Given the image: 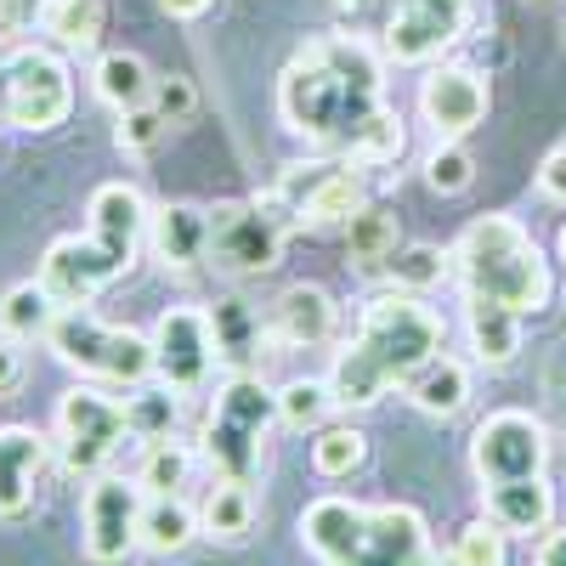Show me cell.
<instances>
[{
	"label": "cell",
	"mask_w": 566,
	"mask_h": 566,
	"mask_svg": "<svg viewBox=\"0 0 566 566\" xmlns=\"http://www.w3.org/2000/svg\"><path fill=\"white\" fill-rule=\"evenodd\" d=\"M277 114L306 148L352 159L357 142L391 114L386 57L363 34H312L277 80Z\"/></svg>",
	"instance_id": "6da1fadb"
},
{
	"label": "cell",
	"mask_w": 566,
	"mask_h": 566,
	"mask_svg": "<svg viewBox=\"0 0 566 566\" xmlns=\"http://www.w3.org/2000/svg\"><path fill=\"white\" fill-rule=\"evenodd\" d=\"M448 323L413 301V295H374L363 306L357 340L335 357L328 368V391H335V408H374L391 386H408L413 374L442 352Z\"/></svg>",
	"instance_id": "7a4b0ae2"
},
{
	"label": "cell",
	"mask_w": 566,
	"mask_h": 566,
	"mask_svg": "<svg viewBox=\"0 0 566 566\" xmlns=\"http://www.w3.org/2000/svg\"><path fill=\"white\" fill-rule=\"evenodd\" d=\"M85 232L74 239H57L52 250L40 255V283L57 295V306H91L108 283H119L142 244H148V199L142 187L130 181H103L91 193V210H85Z\"/></svg>",
	"instance_id": "3957f363"
},
{
	"label": "cell",
	"mask_w": 566,
	"mask_h": 566,
	"mask_svg": "<svg viewBox=\"0 0 566 566\" xmlns=\"http://www.w3.org/2000/svg\"><path fill=\"white\" fill-rule=\"evenodd\" d=\"M301 538L323 566H437L431 527L413 504H352L328 493L301 510Z\"/></svg>",
	"instance_id": "277c9868"
},
{
	"label": "cell",
	"mask_w": 566,
	"mask_h": 566,
	"mask_svg": "<svg viewBox=\"0 0 566 566\" xmlns=\"http://www.w3.org/2000/svg\"><path fill=\"white\" fill-rule=\"evenodd\" d=\"M448 261H453L464 301H493V306H510L527 317V312H544L555 295L549 261L515 216H476L453 239Z\"/></svg>",
	"instance_id": "5b68a950"
},
{
	"label": "cell",
	"mask_w": 566,
	"mask_h": 566,
	"mask_svg": "<svg viewBox=\"0 0 566 566\" xmlns=\"http://www.w3.org/2000/svg\"><path fill=\"white\" fill-rule=\"evenodd\" d=\"M277 424V391L261 380V374H232V380L216 391V408L205 419L199 437V459L216 470L221 482H255L261 470V442Z\"/></svg>",
	"instance_id": "8992f818"
},
{
	"label": "cell",
	"mask_w": 566,
	"mask_h": 566,
	"mask_svg": "<svg viewBox=\"0 0 566 566\" xmlns=\"http://www.w3.org/2000/svg\"><path fill=\"white\" fill-rule=\"evenodd\" d=\"M45 346H52V357L63 368L85 374V380H114V386H148L154 380V335L103 323L85 306H63Z\"/></svg>",
	"instance_id": "52a82bcc"
},
{
	"label": "cell",
	"mask_w": 566,
	"mask_h": 566,
	"mask_svg": "<svg viewBox=\"0 0 566 566\" xmlns=\"http://www.w3.org/2000/svg\"><path fill=\"white\" fill-rule=\"evenodd\" d=\"M74 114V74L52 45H12L0 63V125L45 136Z\"/></svg>",
	"instance_id": "ba28073f"
},
{
	"label": "cell",
	"mask_w": 566,
	"mask_h": 566,
	"mask_svg": "<svg viewBox=\"0 0 566 566\" xmlns=\"http://www.w3.org/2000/svg\"><path fill=\"white\" fill-rule=\"evenodd\" d=\"M266 205L290 221V227L328 232V227H346L357 210H368V187H363L357 165L323 154V159L283 165V176L266 187Z\"/></svg>",
	"instance_id": "9c48e42d"
},
{
	"label": "cell",
	"mask_w": 566,
	"mask_h": 566,
	"mask_svg": "<svg viewBox=\"0 0 566 566\" xmlns=\"http://www.w3.org/2000/svg\"><path fill=\"white\" fill-rule=\"evenodd\" d=\"M125 437H130L125 402L103 397L97 386H74L57 397V464L74 482H97Z\"/></svg>",
	"instance_id": "30bf717a"
},
{
	"label": "cell",
	"mask_w": 566,
	"mask_h": 566,
	"mask_svg": "<svg viewBox=\"0 0 566 566\" xmlns=\"http://www.w3.org/2000/svg\"><path fill=\"white\" fill-rule=\"evenodd\" d=\"M290 221H283L266 193L261 199H227L210 210V266L227 277H261L283 261Z\"/></svg>",
	"instance_id": "8fae6325"
},
{
	"label": "cell",
	"mask_w": 566,
	"mask_h": 566,
	"mask_svg": "<svg viewBox=\"0 0 566 566\" xmlns=\"http://www.w3.org/2000/svg\"><path fill=\"white\" fill-rule=\"evenodd\" d=\"M221 363L216 346V323L199 306H165L154 323V374L159 386H170L176 397H199L210 386V374Z\"/></svg>",
	"instance_id": "7c38bea8"
},
{
	"label": "cell",
	"mask_w": 566,
	"mask_h": 566,
	"mask_svg": "<svg viewBox=\"0 0 566 566\" xmlns=\"http://www.w3.org/2000/svg\"><path fill=\"white\" fill-rule=\"evenodd\" d=\"M544 464H549V431L533 413H522V408L488 413L476 424V437H470V470H476L482 488L544 476Z\"/></svg>",
	"instance_id": "4fadbf2b"
},
{
	"label": "cell",
	"mask_w": 566,
	"mask_h": 566,
	"mask_svg": "<svg viewBox=\"0 0 566 566\" xmlns=\"http://www.w3.org/2000/svg\"><path fill=\"white\" fill-rule=\"evenodd\" d=\"M476 0H391L386 18V57L402 69L437 63L453 40H464Z\"/></svg>",
	"instance_id": "5bb4252c"
},
{
	"label": "cell",
	"mask_w": 566,
	"mask_h": 566,
	"mask_svg": "<svg viewBox=\"0 0 566 566\" xmlns=\"http://www.w3.org/2000/svg\"><path fill=\"white\" fill-rule=\"evenodd\" d=\"M142 482H119V476H97L85 482V555L97 566H119L136 544H142Z\"/></svg>",
	"instance_id": "9a60e30c"
},
{
	"label": "cell",
	"mask_w": 566,
	"mask_h": 566,
	"mask_svg": "<svg viewBox=\"0 0 566 566\" xmlns=\"http://www.w3.org/2000/svg\"><path fill=\"white\" fill-rule=\"evenodd\" d=\"M419 114L437 130V142H459L464 130H476L488 119V80L476 69H431L419 80Z\"/></svg>",
	"instance_id": "2e32d148"
},
{
	"label": "cell",
	"mask_w": 566,
	"mask_h": 566,
	"mask_svg": "<svg viewBox=\"0 0 566 566\" xmlns=\"http://www.w3.org/2000/svg\"><path fill=\"white\" fill-rule=\"evenodd\" d=\"M340 306L323 283H290L272 306H266V346L283 352H306V346H328L335 340Z\"/></svg>",
	"instance_id": "e0dca14e"
},
{
	"label": "cell",
	"mask_w": 566,
	"mask_h": 566,
	"mask_svg": "<svg viewBox=\"0 0 566 566\" xmlns=\"http://www.w3.org/2000/svg\"><path fill=\"white\" fill-rule=\"evenodd\" d=\"M52 464V442L34 424H0V522H18Z\"/></svg>",
	"instance_id": "ac0fdd59"
},
{
	"label": "cell",
	"mask_w": 566,
	"mask_h": 566,
	"mask_svg": "<svg viewBox=\"0 0 566 566\" xmlns=\"http://www.w3.org/2000/svg\"><path fill=\"white\" fill-rule=\"evenodd\" d=\"M148 250L165 272H193L199 261H210V210L159 205L148 216Z\"/></svg>",
	"instance_id": "d6986e66"
},
{
	"label": "cell",
	"mask_w": 566,
	"mask_h": 566,
	"mask_svg": "<svg viewBox=\"0 0 566 566\" xmlns=\"http://www.w3.org/2000/svg\"><path fill=\"white\" fill-rule=\"evenodd\" d=\"M482 504H488V522H499L504 533H549L555 522V493L544 476H522V482H493L482 488Z\"/></svg>",
	"instance_id": "ffe728a7"
},
{
	"label": "cell",
	"mask_w": 566,
	"mask_h": 566,
	"mask_svg": "<svg viewBox=\"0 0 566 566\" xmlns=\"http://www.w3.org/2000/svg\"><path fill=\"white\" fill-rule=\"evenodd\" d=\"M464 328H470V352H476V363L488 368H504L515 363V352H522V312L510 306H493V301H464Z\"/></svg>",
	"instance_id": "44dd1931"
},
{
	"label": "cell",
	"mask_w": 566,
	"mask_h": 566,
	"mask_svg": "<svg viewBox=\"0 0 566 566\" xmlns=\"http://www.w3.org/2000/svg\"><path fill=\"white\" fill-rule=\"evenodd\" d=\"M408 402L419 413H431V419H453L464 402H470V368L459 357H431L413 380H408Z\"/></svg>",
	"instance_id": "7402d4cb"
},
{
	"label": "cell",
	"mask_w": 566,
	"mask_h": 566,
	"mask_svg": "<svg viewBox=\"0 0 566 566\" xmlns=\"http://www.w3.org/2000/svg\"><path fill=\"white\" fill-rule=\"evenodd\" d=\"M57 295L45 290L40 277H29V283H12L7 295H0V335L7 340H45L52 335V323H57Z\"/></svg>",
	"instance_id": "603a6c76"
},
{
	"label": "cell",
	"mask_w": 566,
	"mask_h": 566,
	"mask_svg": "<svg viewBox=\"0 0 566 566\" xmlns=\"http://www.w3.org/2000/svg\"><path fill=\"white\" fill-rule=\"evenodd\" d=\"M103 0H52V7L40 12V34H52V45H63V52L74 57H91L103 45Z\"/></svg>",
	"instance_id": "cb8c5ba5"
},
{
	"label": "cell",
	"mask_w": 566,
	"mask_h": 566,
	"mask_svg": "<svg viewBox=\"0 0 566 566\" xmlns=\"http://www.w3.org/2000/svg\"><path fill=\"white\" fill-rule=\"evenodd\" d=\"M193 538H199V515L181 504V493H148V504H142V549L181 555Z\"/></svg>",
	"instance_id": "d4e9b609"
},
{
	"label": "cell",
	"mask_w": 566,
	"mask_h": 566,
	"mask_svg": "<svg viewBox=\"0 0 566 566\" xmlns=\"http://www.w3.org/2000/svg\"><path fill=\"white\" fill-rule=\"evenodd\" d=\"M91 91L119 114V108H136V103L154 97V74H148V63H142L136 52H103L97 69H91Z\"/></svg>",
	"instance_id": "484cf974"
},
{
	"label": "cell",
	"mask_w": 566,
	"mask_h": 566,
	"mask_svg": "<svg viewBox=\"0 0 566 566\" xmlns=\"http://www.w3.org/2000/svg\"><path fill=\"white\" fill-rule=\"evenodd\" d=\"M210 323H216V346H221L227 363H244V357H255L266 346V317L250 301H221L210 312Z\"/></svg>",
	"instance_id": "4316f807"
},
{
	"label": "cell",
	"mask_w": 566,
	"mask_h": 566,
	"mask_svg": "<svg viewBox=\"0 0 566 566\" xmlns=\"http://www.w3.org/2000/svg\"><path fill=\"white\" fill-rule=\"evenodd\" d=\"M250 522H255V499H250L244 482H221V488H210V499H205V510H199V533H205V538L232 544V538H244V533H250Z\"/></svg>",
	"instance_id": "83f0119b"
},
{
	"label": "cell",
	"mask_w": 566,
	"mask_h": 566,
	"mask_svg": "<svg viewBox=\"0 0 566 566\" xmlns=\"http://www.w3.org/2000/svg\"><path fill=\"white\" fill-rule=\"evenodd\" d=\"M176 413H181V397H176L170 386H136V397H125L130 437H142V442L176 437Z\"/></svg>",
	"instance_id": "f1b7e54d"
},
{
	"label": "cell",
	"mask_w": 566,
	"mask_h": 566,
	"mask_svg": "<svg viewBox=\"0 0 566 566\" xmlns=\"http://www.w3.org/2000/svg\"><path fill=\"white\" fill-rule=\"evenodd\" d=\"M363 459H368V437L357 431V424H323L317 442H312V470H317V476H328V482H340V476H352V470H363Z\"/></svg>",
	"instance_id": "f546056e"
},
{
	"label": "cell",
	"mask_w": 566,
	"mask_h": 566,
	"mask_svg": "<svg viewBox=\"0 0 566 566\" xmlns=\"http://www.w3.org/2000/svg\"><path fill=\"white\" fill-rule=\"evenodd\" d=\"M193 459H199V448H187L176 437L148 442V459H142V470H136L142 493H181L187 476H193Z\"/></svg>",
	"instance_id": "4dcf8cb0"
},
{
	"label": "cell",
	"mask_w": 566,
	"mask_h": 566,
	"mask_svg": "<svg viewBox=\"0 0 566 566\" xmlns=\"http://www.w3.org/2000/svg\"><path fill=\"white\" fill-rule=\"evenodd\" d=\"M397 250V216H386V210H357L352 221H346V255L357 261V266H386V255Z\"/></svg>",
	"instance_id": "1f68e13d"
},
{
	"label": "cell",
	"mask_w": 566,
	"mask_h": 566,
	"mask_svg": "<svg viewBox=\"0 0 566 566\" xmlns=\"http://www.w3.org/2000/svg\"><path fill=\"white\" fill-rule=\"evenodd\" d=\"M386 272H391V283L397 290H431V283H442V277H453V261H448V250H437V244H397L391 255H386Z\"/></svg>",
	"instance_id": "d6a6232c"
},
{
	"label": "cell",
	"mask_w": 566,
	"mask_h": 566,
	"mask_svg": "<svg viewBox=\"0 0 566 566\" xmlns=\"http://www.w3.org/2000/svg\"><path fill=\"white\" fill-rule=\"evenodd\" d=\"M328 413H335V391H328V380H290L277 391V419L290 424V431H317Z\"/></svg>",
	"instance_id": "836d02e7"
},
{
	"label": "cell",
	"mask_w": 566,
	"mask_h": 566,
	"mask_svg": "<svg viewBox=\"0 0 566 566\" xmlns=\"http://www.w3.org/2000/svg\"><path fill=\"white\" fill-rule=\"evenodd\" d=\"M448 560H459V566H504V560H510V533L482 515V522L459 527V538H453V555H448Z\"/></svg>",
	"instance_id": "e575fe53"
},
{
	"label": "cell",
	"mask_w": 566,
	"mask_h": 566,
	"mask_svg": "<svg viewBox=\"0 0 566 566\" xmlns=\"http://www.w3.org/2000/svg\"><path fill=\"white\" fill-rule=\"evenodd\" d=\"M165 130H170V119H165L154 103L119 108V119H114V148H119V154H154Z\"/></svg>",
	"instance_id": "d590c367"
},
{
	"label": "cell",
	"mask_w": 566,
	"mask_h": 566,
	"mask_svg": "<svg viewBox=\"0 0 566 566\" xmlns=\"http://www.w3.org/2000/svg\"><path fill=\"white\" fill-rule=\"evenodd\" d=\"M424 181H431V193H464V187L476 181V159H470L459 142H437L431 159H424Z\"/></svg>",
	"instance_id": "8d00e7d4"
},
{
	"label": "cell",
	"mask_w": 566,
	"mask_h": 566,
	"mask_svg": "<svg viewBox=\"0 0 566 566\" xmlns=\"http://www.w3.org/2000/svg\"><path fill=\"white\" fill-rule=\"evenodd\" d=\"M170 125H181V119H193L199 114V91H193V80L187 74H165V80H154V97H148Z\"/></svg>",
	"instance_id": "74e56055"
},
{
	"label": "cell",
	"mask_w": 566,
	"mask_h": 566,
	"mask_svg": "<svg viewBox=\"0 0 566 566\" xmlns=\"http://www.w3.org/2000/svg\"><path fill=\"white\" fill-rule=\"evenodd\" d=\"M538 193L555 199V205H566V148H549V154H544V165H538Z\"/></svg>",
	"instance_id": "f35d334b"
},
{
	"label": "cell",
	"mask_w": 566,
	"mask_h": 566,
	"mask_svg": "<svg viewBox=\"0 0 566 566\" xmlns=\"http://www.w3.org/2000/svg\"><path fill=\"white\" fill-rule=\"evenodd\" d=\"M45 7H52V0H0V34H18V29L40 23Z\"/></svg>",
	"instance_id": "ab89813d"
},
{
	"label": "cell",
	"mask_w": 566,
	"mask_h": 566,
	"mask_svg": "<svg viewBox=\"0 0 566 566\" xmlns=\"http://www.w3.org/2000/svg\"><path fill=\"white\" fill-rule=\"evenodd\" d=\"M18 386H23V352H18V340L0 335V397H12Z\"/></svg>",
	"instance_id": "60d3db41"
},
{
	"label": "cell",
	"mask_w": 566,
	"mask_h": 566,
	"mask_svg": "<svg viewBox=\"0 0 566 566\" xmlns=\"http://www.w3.org/2000/svg\"><path fill=\"white\" fill-rule=\"evenodd\" d=\"M159 12H165V18H176V23H193V18H205V12H210V0H159Z\"/></svg>",
	"instance_id": "b9f144b4"
},
{
	"label": "cell",
	"mask_w": 566,
	"mask_h": 566,
	"mask_svg": "<svg viewBox=\"0 0 566 566\" xmlns=\"http://www.w3.org/2000/svg\"><path fill=\"white\" fill-rule=\"evenodd\" d=\"M533 566H566V527L538 544V560H533Z\"/></svg>",
	"instance_id": "7bdbcfd3"
},
{
	"label": "cell",
	"mask_w": 566,
	"mask_h": 566,
	"mask_svg": "<svg viewBox=\"0 0 566 566\" xmlns=\"http://www.w3.org/2000/svg\"><path fill=\"white\" fill-rule=\"evenodd\" d=\"M340 7H346V12H368V7H374V0H340Z\"/></svg>",
	"instance_id": "ee69618b"
},
{
	"label": "cell",
	"mask_w": 566,
	"mask_h": 566,
	"mask_svg": "<svg viewBox=\"0 0 566 566\" xmlns=\"http://www.w3.org/2000/svg\"><path fill=\"white\" fill-rule=\"evenodd\" d=\"M555 250H560V261H566V227H560V239H555Z\"/></svg>",
	"instance_id": "f6af8a7d"
},
{
	"label": "cell",
	"mask_w": 566,
	"mask_h": 566,
	"mask_svg": "<svg viewBox=\"0 0 566 566\" xmlns=\"http://www.w3.org/2000/svg\"><path fill=\"white\" fill-rule=\"evenodd\" d=\"M0 63H7V52H0Z\"/></svg>",
	"instance_id": "bcb514c9"
}]
</instances>
